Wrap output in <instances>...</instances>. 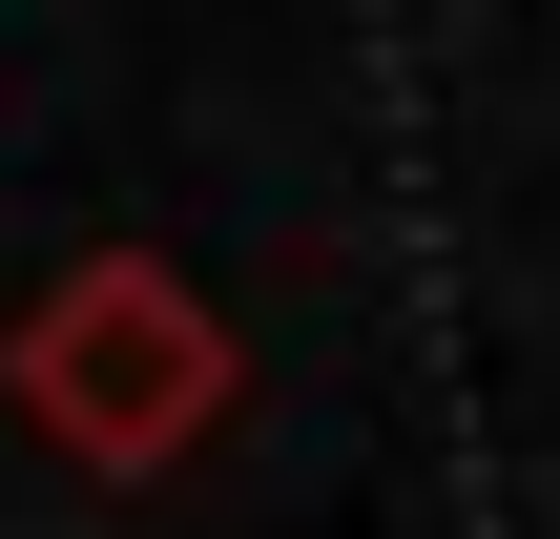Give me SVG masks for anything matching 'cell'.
Returning <instances> with one entry per match:
<instances>
[{"mask_svg":"<svg viewBox=\"0 0 560 539\" xmlns=\"http://www.w3.org/2000/svg\"><path fill=\"white\" fill-rule=\"evenodd\" d=\"M249 395V332L166 270V249H62L21 312H0V415L62 457V478H187Z\"/></svg>","mask_w":560,"mask_h":539,"instance_id":"6da1fadb","label":"cell"}]
</instances>
